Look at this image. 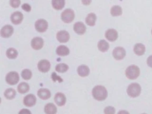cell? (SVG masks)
<instances>
[{
	"mask_svg": "<svg viewBox=\"0 0 152 114\" xmlns=\"http://www.w3.org/2000/svg\"><path fill=\"white\" fill-rule=\"evenodd\" d=\"M118 34L117 31L112 28L108 29L105 33L106 38L110 42L115 41L118 38Z\"/></svg>",
	"mask_w": 152,
	"mask_h": 114,
	"instance_id": "5bb4252c",
	"label": "cell"
},
{
	"mask_svg": "<svg viewBox=\"0 0 152 114\" xmlns=\"http://www.w3.org/2000/svg\"><path fill=\"white\" fill-rule=\"evenodd\" d=\"M20 0H10V4L13 8H18L20 5Z\"/></svg>",
	"mask_w": 152,
	"mask_h": 114,
	"instance_id": "4dcf8cb0",
	"label": "cell"
},
{
	"mask_svg": "<svg viewBox=\"0 0 152 114\" xmlns=\"http://www.w3.org/2000/svg\"><path fill=\"white\" fill-rule=\"evenodd\" d=\"M81 2L83 3V4L85 5H88L91 3V0H81Z\"/></svg>",
	"mask_w": 152,
	"mask_h": 114,
	"instance_id": "d590c367",
	"label": "cell"
},
{
	"mask_svg": "<svg viewBox=\"0 0 152 114\" xmlns=\"http://www.w3.org/2000/svg\"><path fill=\"white\" fill-rule=\"evenodd\" d=\"M97 46H98V49L99 50H100L101 52H106L109 49V45L104 40H101L99 42V43L97 44Z\"/></svg>",
	"mask_w": 152,
	"mask_h": 114,
	"instance_id": "cb8c5ba5",
	"label": "cell"
},
{
	"mask_svg": "<svg viewBox=\"0 0 152 114\" xmlns=\"http://www.w3.org/2000/svg\"><path fill=\"white\" fill-rule=\"evenodd\" d=\"M31 45L34 49L39 50L43 46V40L41 37H36L31 40Z\"/></svg>",
	"mask_w": 152,
	"mask_h": 114,
	"instance_id": "4fadbf2b",
	"label": "cell"
},
{
	"mask_svg": "<svg viewBox=\"0 0 152 114\" xmlns=\"http://www.w3.org/2000/svg\"><path fill=\"white\" fill-rule=\"evenodd\" d=\"M36 102V98L35 96H34L32 94H30L26 96L23 100L24 104L28 107H31L34 106Z\"/></svg>",
	"mask_w": 152,
	"mask_h": 114,
	"instance_id": "8fae6325",
	"label": "cell"
},
{
	"mask_svg": "<svg viewBox=\"0 0 152 114\" xmlns=\"http://www.w3.org/2000/svg\"><path fill=\"white\" fill-rule=\"evenodd\" d=\"M126 91L130 97H136L141 93V87L138 83H132L128 87Z\"/></svg>",
	"mask_w": 152,
	"mask_h": 114,
	"instance_id": "3957f363",
	"label": "cell"
},
{
	"mask_svg": "<svg viewBox=\"0 0 152 114\" xmlns=\"http://www.w3.org/2000/svg\"><path fill=\"white\" fill-rule=\"evenodd\" d=\"M151 33H152V30H151Z\"/></svg>",
	"mask_w": 152,
	"mask_h": 114,
	"instance_id": "74e56055",
	"label": "cell"
},
{
	"mask_svg": "<svg viewBox=\"0 0 152 114\" xmlns=\"http://www.w3.org/2000/svg\"><path fill=\"white\" fill-rule=\"evenodd\" d=\"M37 68L38 69L42 72H46L49 71L50 68V62L46 59L41 60L37 64Z\"/></svg>",
	"mask_w": 152,
	"mask_h": 114,
	"instance_id": "ba28073f",
	"label": "cell"
},
{
	"mask_svg": "<svg viewBox=\"0 0 152 114\" xmlns=\"http://www.w3.org/2000/svg\"><path fill=\"white\" fill-rule=\"evenodd\" d=\"M38 96L43 100H46L50 97V92L46 88H40L37 91Z\"/></svg>",
	"mask_w": 152,
	"mask_h": 114,
	"instance_id": "ac0fdd59",
	"label": "cell"
},
{
	"mask_svg": "<svg viewBox=\"0 0 152 114\" xmlns=\"http://www.w3.org/2000/svg\"><path fill=\"white\" fill-rule=\"evenodd\" d=\"M77 72L80 76L84 77H87L88 75V74L90 73V69H89V68L87 65H81L78 67Z\"/></svg>",
	"mask_w": 152,
	"mask_h": 114,
	"instance_id": "e0dca14e",
	"label": "cell"
},
{
	"mask_svg": "<svg viewBox=\"0 0 152 114\" xmlns=\"http://www.w3.org/2000/svg\"><path fill=\"white\" fill-rule=\"evenodd\" d=\"M104 112L105 113H114L115 112V108L112 106H107L104 109Z\"/></svg>",
	"mask_w": 152,
	"mask_h": 114,
	"instance_id": "1f68e13d",
	"label": "cell"
},
{
	"mask_svg": "<svg viewBox=\"0 0 152 114\" xmlns=\"http://www.w3.org/2000/svg\"><path fill=\"white\" fill-rule=\"evenodd\" d=\"M23 19V15L20 11H15L13 12L11 16V20L14 24H20Z\"/></svg>",
	"mask_w": 152,
	"mask_h": 114,
	"instance_id": "7c38bea8",
	"label": "cell"
},
{
	"mask_svg": "<svg viewBox=\"0 0 152 114\" xmlns=\"http://www.w3.org/2000/svg\"><path fill=\"white\" fill-rule=\"evenodd\" d=\"M14 31V28L11 25H6L4 26L1 30V35L4 38L10 37Z\"/></svg>",
	"mask_w": 152,
	"mask_h": 114,
	"instance_id": "30bf717a",
	"label": "cell"
},
{
	"mask_svg": "<svg viewBox=\"0 0 152 114\" xmlns=\"http://www.w3.org/2000/svg\"><path fill=\"white\" fill-rule=\"evenodd\" d=\"M20 77L17 72L12 71L8 73L5 77V80L7 83L10 85H15L19 81Z\"/></svg>",
	"mask_w": 152,
	"mask_h": 114,
	"instance_id": "5b68a950",
	"label": "cell"
},
{
	"mask_svg": "<svg viewBox=\"0 0 152 114\" xmlns=\"http://www.w3.org/2000/svg\"><path fill=\"white\" fill-rule=\"evenodd\" d=\"M125 74L126 77L130 80L136 79L140 75V69L135 65H130L126 68Z\"/></svg>",
	"mask_w": 152,
	"mask_h": 114,
	"instance_id": "7a4b0ae2",
	"label": "cell"
},
{
	"mask_svg": "<svg viewBox=\"0 0 152 114\" xmlns=\"http://www.w3.org/2000/svg\"><path fill=\"white\" fill-rule=\"evenodd\" d=\"M52 78L53 80V81H58L59 83H61V82H62V81H63V80L59 76L57 75L55 72H53L52 73Z\"/></svg>",
	"mask_w": 152,
	"mask_h": 114,
	"instance_id": "d6a6232c",
	"label": "cell"
},
{
	"mask_svg": "<svg viewBox=\"0 0 152 114\" xmlns=\"http://www.w3.org/2000/svg\"><path fill=\"white\" fill-rule=\"evenodd\" d=\"M147 64L149 66H150L151 68H152V55L150 56L148 59H147Z\"/></svg>",
	"mask_w": 152,
	"mask_h": 114,
	"instance_id": "e575fe53",
	"label": "cell"
},
{
	"mask_svg": "<svg viewBox=\"0 0 152 114\" xmlns=\"http://www.w3.org/2000/svg\"><path fill=\"white\" fill-rule=\"evenodd\" d=\"M145 46L141 43H137L134 46V51L135 53L137 55L141 56L145 52Z\"/></svg>",
	"mask_w": 152,
	"mask_h": 114,
	"instance_id": "44dd1931",
	"label": "cell"
},
{
	"mask_svg": "<svg viewBox=\"0 0 152 114\" xmlns=\"http://www.w3.org/2000/svg\"><path fill=\"white\" fill-rule=\"evenodd\" d=\"M52 5L53 8L55 10H62L65 5V0H52Z\"/></svg>",
	"mask_w": 152,
	"mask_h": 114,
	"instance_id": "603a6c76",
	"label": "cell"
},
{
	"mask_svg": "<svg viewBox=\"0 0 152 114\" xmlns=\"http://www.w3.org/2000/svg\"><path fill=\"white\" fill-rule=\"evenodd\" d=\"M55 103L59 106H64L66 102V97L62 93H57L54 97Z\"/></svg>",
	"mask_w": 152,
	"mask_h": 114,
	"instance_id": "2e32d148",
	"label": "cell"
},
{
	"mask_svg": "<svg viewBox=\"0 0 152 114\" xmlns=\"http://www.w3.org/2000/svg\"><path fill=\"white\" fill-rule=\"evenodd\" d=\"M56 107L53 103H48L45 106V112L47 114H55L56 113Z\"/></svg>",
	"mask_w": 152,
	"mask_h": 114,
	"instance_id": "7402d4cb",
	"label": "cell"
},
{
	"mask_svg": "<svg viewBox=\"0 0 152 114\" xmlns=\"http://www.w3.org/2000/svg\"><path fill=\"white\" fill-rule=\"evenodd\" d=\"M19 113H30L31 112L29 111V110H28L27 109H23V110H21L20 112H19Z\"/></svg>",
	"mask_w": 152,
	"mask_h": 114,
	"instance_id": "8d00e7d4",
	"label": "cell"
},
{
	"mask_svg": "<svg viewBox=\"0 0 152 114\" xmlns=\"http://www.w3.org/2000/svg\"><path fill=\"white\" fill-rule=\"evenodd\" d=\"M21 8H22V9L23 10H24V11H26L27 12H29L31 10L30 5L29 4H26V3L23 4L22 6H21Z\"/></svg>",
	"mask_w": 152,
	"mask_h": 114,
	"instance_id": "836d02e7",
	"label": "cell"
},
{
	"mask_svg": "<svg viewBox=\"0 0 152 114\" xmlns=\"http://www.w3.org/2000/svg\"><path fill=\"white\" fill-rule=\"evenodd\" d=\"M92 94L96 100L102 101L107 97V91L104 87L102 86H96L93 89Z\"/></svg>",
	"mask_w": 152,
	"mask_h": 114,
	"instance_id": "6da1fadb",
	"label": "cell"
},
{
	"mask_svg": "<svg viewBox=\"0 0 152 114\" xmlns=\"http://www.w3.org/2000/svg\"><path fill=\"white\" fill-rule=\"evenodd\" d=\"M7 56L10 59H15L18 55V52L14 48H9L6 52Z\"/></svg>",
	"mask_w": 152,
	"mask_h": 114,
	"instance_id": "83f0119b",
	"label": "cell"
},
{
	"mask_svg": "<svg viewBox=\"0 0 152 114\" xmlns=\"http://www.w3.org/2000/svg\"><path fill=\"white\" fill-rule=\"evenodd\" d=\"M96 21V15L95 14L91 12L87 15L86 18V23L87 25L90 26H93L95 25Z\"/></svg>",
	"mask_w": 152,
	"mask_h": 114,
	"instance_id": "ffe728a7",
	"label": "cell"
},
{
	"mask_svg": "<svg viewBox=\"0 0 152 114\" xmlns=\"http://www.w3.org/2000/svg\"><path fill=\"white\" fill-rule=\"evenodd\" d=\"M56 52L59 56H66L69 53V50L66 46L64 45H60L56 48Z\"/></svg>",
	"mask_w": 152,
	"mask_h": 114,
	"instance_id": "d6986e66",
	"label": "cell"
},
{
	"mask_svg": "<svg viewBox=\"0 0 152 114\" xmlns=\"http://www.w3.org/2000/svg\"><path fill=\"white\" fill-rule=\"evenodd\" d=\"M29 86L27 83H21L17 87L18 91L21 94L27 93L29 90Z\"/></svg>",
	"mask_w": 152,
	"mask_h": 114,
	"instance_id": "484cf974",
	"label": "cell"
},
{
	"mask_svg": "<svg viewBox=\"0 0 152 114\" xmlns=\"http://www.w3.org/2000/svg\"><path fill=\"white\" fill-rule=\"evenodd\" d=\"M75 17L74 12L72 10L68 8L65 10L61 14L62 20L66 23H69L73 21Z\"/></svg>",
	"mask_w": 152,
	"mask_h": 114,
	"instance_id": "277c9868",
	"label": "cell"
},
{
	"mask_svg": "<svg viewBox=\"0 0 152 114\" xmlns=\"http://www.w3.org/2000/svg\"><path fill=\"white\" fill-rule=\"evenodd\" d=\"M56 39L61 43H66L69 39V34L65 30H61L57 33Z\"/></svg>",
	"mask_w": 152,
	"mask_h": 114,
	"instance_id": "9c48e42d",
	"label": "cell"
},
{
	"mask_svg": "<svg viewBox=\"0 0 152 114\" xmlns=\"http://www.w3.org/2000/svg\"><path fill=\"white\" fill-rule=\"evenodd\" d=\"M112 55L114 58L116 60H121L125 57L126 55V52L123 48L116 47L113 49Z\"/></svg>",
	"mask_w": 152,
	"mask_h": 114,
	"instance_id": "52a82bcc",
	"label": "cell"
},
{
	"mask_svg": "<svg viewBox=\"0 0 152 114\" xmlns=\"http://www.w3.org/2000/svg\"><path fill=\"white\" fill-rule=\"evenodd\" d=\"M122 13V8L119 5H114L110 9V14L112 16H119Z\"/></svg>",
	"mask_w": 152,
	"mask_h": 114,
	"instance_id": "d4e9b609",
	"label": "cell"
},
{
	"mask_svg": "<svg viewBox=\"0 0 152 114\" xmlns=\"http://www.w3.org/2000/svg\"><path fill=\"white\" fill-rule=\"evenodd\" d=\"M16 95V92L14 89L12 88H7L5 92H4V96L5 97L9 100H11L15 97Z\"/></svg>",
	"mask_w": 152,
	"mask_h": 114,
	"instance_id": "4316f807",
	"label": "cell"
},
{
	"mask_svg": "<svg viewBox=\"0 0 152 114\" xmlns=\"http://www.w3.org/2000/svg\"><path fill=\"white\" fill-rule=\"evenodd\" d=\"M74 30L78 34H83L86 31V26L82 22H77L74 25Z\"/></svg>",
	"mask_w": 152,
	"mask_h": 114,
	"instance_id": "9a60e30c",
	"label": "cell"
},
{
	"mask_svg": "<svg viewBox=\"0 0 152 114\" xmlns=\"http://www.w3.org/2000/svg\"><path fill=\"white\" fill-rule=\"evenodd\" d=\"M48 27V22L44 19H39L35 23V28L38 32H45L47 30Z\"/></svg>",
	"mask_w": 152,
	"mask_h": 114,
	"instance_id": "8992f818",
	"label": "cell"
},
{
	"mask_svg": "<svg viewBox=\"0 0 152 114\" xmlns=\"http://www.w3.org/2000/svg\"><path fill=\"white\" fill-rule=\"evenodd\" d=\"M55 69L58 72H65L68 69V66L64 63H60L56 65Z\"/></svg>",
	"mask_w": 152,
	"mask_h": 114,
	"instance_id": "f1b7e54d",
	"label": "cell"
},
{
	"mask_svg": "<svg viewBox=\"0 0 152 114\" xmlns=\"http://www.w3.org/2000/svg\"><path fill=\"white\" fill-rule=\"evenodd\" d=\"M21 76H22L23 78H24L26 80H30L31 78V76H32L31 71L30 69H25L22 71Z\"/></svg>",
	"mask_w": 152,
	"mask_h": 114,
	"instance_id": "f546056e",
	"label": "cell"
}]
</instances>
